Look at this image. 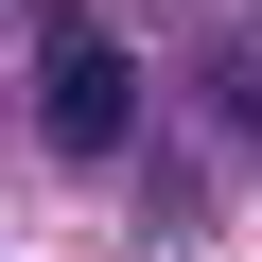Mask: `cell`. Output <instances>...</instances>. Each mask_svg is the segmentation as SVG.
<instances>
[{
    "label": "cell",
    "mask_w": 262,
    "mask_h": 262,
    "mask_svg": "<svg viewBox=\"0 0 262 262\" xmlns=\"http://www.w3.org/2000/svg\"><path fill=\"white\" fill-rule=\"evenodd\" d=\"M35 122H53V158H122V122H140V53H122L105 18H53V35H35Z\"/></svg>",
    "instance_id": "obj_1"
}]
</instances>
